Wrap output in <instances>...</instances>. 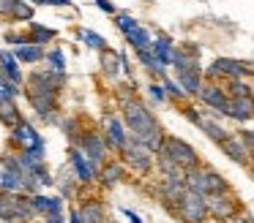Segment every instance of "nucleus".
<instances>
[{"mask_svg":"<svg viewBox=\"0 0 254 223\" xmlns=\"http://www.w3.org/2000/svg\"><path fill=\"white\" fill-rule=\"evenodd\" d=\"M161 152H164L167 158H172L178 166H183L186 172H191V169H197L199 163H202V161H199V152L194 150L186 139H181V136H170V134H167V141H164V150H161Z\"/></svg>","mask_w":254,"mask_h":223,"instance_id":"9","label":"nucleus"},{"mask_svg":"<svg viewBox=\"0 0 254 223\" xmlns=\"http://www.w3.org/2000/svg\"><path fill=\"white\" fill-rule=\"evenodd\" d=\"M11 144L17 147V150H33V152H44V155H47L44 139H41L39 131H36L28 120H22V123L11 131Z\"/></svg>","mask_w":254,"mask_h":223,"instance_id":"13","label":"nucleus"},{"mask_svg":"<svg viewBox=\"0 0 254 223\" xmlns=\"http://www.w3.org/2000/svg\"><path fill=\"white\" fill-rule=\"evenodd\" d=\"M197 101L208 109V117H227V106H230V92L221 82H205L202 92L197 95Z\"/></svg>","mask_w":254,"mask_h":223,"instance_id":"7","label":"nucleus"},{"mask_svg":"<svg viewBox=\"0 0 254 223\" xmlns=\"http://www.w3.org/2000/svg\"><path fill=\"white\" fill-rule=\"evenodd\" d=\"M19 60L14 57V52H0V74L6 76V79H11V82H17V85H22V71H19Z\"/></svg>","mask_w":254,"mask_h":223,"instance_id":"23","label":"nucleus"},{"mask_svg":"<svg viewBox=\"0 0 254 223\" xmlns=\"http://www.w3.org/2000/svg\"><path fill=\"white\" fill-rule=\"evenodd\" d=\"M79 38L88 44V49H99V52H104V49H107V38L99 36L96 30H90V27H82V30H79Z\"/></svg>","mask_w":254,"mask_h":223,"instance_id":"32","label":"nucleus"},{"mask_svg":"<svg viewBox=\"0 0 254 223\" xmlns=\"http://www.w3.org/2000/svg\"><path fill=\"white\" fill-rule=\"evenodd\" d=\"M199 131H202V134L208 136L210 141H216V144H221V141L230 136V131H227L216 117H202V123H199Z\"/></svg>","mask_w":254,"mask_h":223,"instance_id":"26","label":"nucleus"},{"mask_svg":"<svg viewBox=\"0 0 254 223\" xmlns=\"http://www.w3.org/2000/svg\"><path fill=\"white\" fill-rule=\"evenodd\" d=\"M28 33H30V44H39V46H47V44H52V41L58 38V30H55V27L39 25V22H30Z\"/></svg>","mask_w":254,"mask_h":223,"instance_id":"28","label":"nucleus"},{"mask_svg":"<svg viewBox=\"0 0 254 223\" xmlns=\"http://www.w3.org/2000/svg\"><path fill=\"white\" fill-rule=\"evenodd\" d=\"M156 169H159L161 177H178V179H186V169L178 166V163L172 161V158H167L164 152H159V155H156Z\"/></svg>","mask_w":254,"mask_h":223,"instance_id":"30","label":"nucleus"},{"mask_svg":"<svg viewBox=\"0 0 254 223\" xmlns=\"http://www.w3.org/2000/svg\"><path fill=\"white\" fill-rule=\"evenodd\" d=\"M61 128H63V134L68 136V144H77V141H79V136L85 134V131H82V125H79V120H77V117H66V120L61 123Z\"/></svg>","mask_w":254,"mask_h":223,"instance_id":"34","label":"nucleus"},{"mask_svg":"<svg viewBox=\"0 0 254 223\" xmlns=\"http://www.w3.org/2000/svg\"><path fill=\"white\" fill-rule=\"evenodd\" d=\"M101 134H104V139H107V144H110V150H115L118 155H121V150L128 144V128H126V123H123V114H115V112H110V114H104V120H101Z\"/></svg>","mask_w":254,"mask_h":223,"instance_id":"10","label":"nucleus"},{"mask_svg":"<svg viewBox=\"0 0 254 223\" xmlns=\"http://www.w3.org/2000/svg\"><path fill=\"white\" fill-rule=\"evenodd\" d=\"M219 147H221V152H224L232 163H238V166H252V150L243 144L241 134H230Z\"/></svg>","mask_w":254,"mask_h":223,"instance_id":"15","label":"nucleus"},{"mask_svg":"<svg viewBox=\"0 0 254 223\" xmlns=\"http://www.w3.org/2000/svg\"><path fill=\"white\" fill-rule=\"evenodd\" d=\"M47 52H50V49L39 46V44H22V46L14 49V57H17L19 63H41V60H47Z\"/></svg>","mask_w":254,"mask_h":223,"instance_id":"24","label":"nucleus"},{"mask_svg":"<svg viewBox=\"0 0 254 223\" xmlns=\"http://www.w3.org/2000/svg\"><path fill=\"white\" fill-rule=\"evenodd\" d=\"M96 5H99L104 14H112V16L118 14V11H115V3H112V0H96Z\"/></svg>","mask_w":254,"mask_h":223,"instance_id":"43","label":"nucleus"},{"mask_svg":"<svg viewBox=\"0 0 254 223\" xmlns=\"http://www.w3.org/2000/svg\"><path fill=\"white\" fill-rule=\"evenodd\" d=\"M123 215H126V218H128V221H131V223H142V218H139L137 212H131V210H128V207H123Z\"/></svg>","mask_w":254,"mask_h":223,"instance_id":"45","label":"nucleus"},{"mask_svg":"<svg viewBox=\"0 0 254 223\" xmlns=\"http://www.w3.org/2000/svg\"><path fill=\"white\" fill-rule=\"evenodd\" d=\"M74 182H79L77 174H74L71 169L63 166V169H61V174H58V179H55V185L61 188V193L66 196V199H74V196H77V188H74Z\"/></svg>","mask_w":254,"mask_h":223,"instance_id":"31","label":"nucleus"},{"mask_svg":"<svg viewBox=\"0 0 254 223\" xmlns=\"http://www.w3.org/2000/svg\"><path fill=\"white\" fill-rule=\"evenodd\" d=\"M241 134V139H243V144L249 147V150L254 152V128H243V131H238Z\"/></svg>","mask_w":254,"mask_h":223,"instance_id":"42","label":"nucleus"},{"mask_svg":"<svg viewBox=\"0 0 254 223\" xmlns=\"http://www.w3.org/2000/svg\"><path fill=\"white\" fill-rule=\"evenodd\" d=\"M79 212H82L85 223H107V210H104V204H101L99 199L85 201V204L79 207Z\"/></svg>","mask_w":254,"mask_h":223,"instance_id":"29","label":"nucleus"},{"mask_svg":"<svg viewBox=\"0 0 254 223\" xmlns=\"http://www.w3.org/2000/svg\"><path fill=\"white\" fill-rule=\"evenodd\" d=\"M153 54L161 60V65H172V52H175V44L167 33H156L153 36V44H150Z\"/></svg>","mask_w":254,"mask_h":223,"instance_id":"21","label":"nucleus"},{"mask_svg":"<svg viewBox=\"0 0 254 223\" xmlns=\"http://www.w3.org/2000/svg\"><path fill=\"white\" fill-rule=\"evenodd\" d=\"M39 212L33 210L30 193H6L0 190V221L3 223H28Z\"/></svg>","mask_w":254,"mask_h":223,"instance_id":"3","label":"nucleus"},{"mask_svg":"<svg viewBox=\"0 0 254 223\" xmlns=\"http://www.w3.org/2000/svg\"><path fill=\"white\" fill-rule=\"evenodd\" d=\"M126 163L123 161H115V158H110V161L101 166L99 172V182L104 185V188H115V185H121L123 179H126Z\"/></svg>","mask_w":254,"mask_h":223,"instance_id":"18","label":"nucleus"},{"mask_svg":"<svg viewBox=\"0 0 254 223\" xmlns=\"http://www.w3.org/2000/svg\"><path fill=\"white\" fill-rule=\"evenodd\" d=\"M47 63H50L52 71L66 74V54H63L61 49H50V52H47Z\"/></svg>","mask_w":254,"mask_h":223,"instance_id":"37","label":"nucleus"},{"mask_svg":"<svg viewBox=\"0 0 254 223\" xmlns=\"http://www.w3.org/2000/svg\"><path fill=\"white\" fill-rule=\"evenodd\" d=\"M186 188L194 190V193H202V196H213V193H227V190H232V185H230V179L221 172H216L213 166L199 163L197 169L186 172Z\"/></svg>","mask_w":254,"mask_h":223,"instance_id":"2","label":"nucleus"},{"mask_svg":"<svg viewBox=\"0 0 254 223\" xmlns=\"http://www.w3.org/2000/svg\"><path fill=\"white\" fill-rule=\"evenodd\" d=\"M175 218L181 223H208L210 212H208V196L186 190L181 196V201L175 204Z\"/></svg>","mask_w":254,"mask_h":223,"instance_id":"5","label":"nucleus"},{"mask_svg":"<svg viewBox=\"0 0 254 223\" xmlns=\"http://www.w3.org/2000/svg\"><path fill=\"white\" fill-rule=\"evenodd\" d=\"M101 74H104L110 82H115L118 76L123 74L121 52H112V49H104V52H101Z\"/></svg>","mask_w":254,"mask_h":223,"instance_id":"22","label":"nucleus"},{"mask_svg":"<svg viewBox=\"0 0 254 223\" xmlns=\"http://www.w3.org/2000/svg\"><path fill=\"white\" fill-rule=\"evenodd\" d=\"M161 85H164V90H167V98H172V101L183 103V101L189 98L186 90L181 87V82H178V79H170V76H164V79H161Z\"/></svg>","mask_w":254,"mask_h":223,"instance_id":"33","label":"nucleus"},{"mask_svg":"<svg viewBox=\"0 0 254 223\" xmlns=\"http://www.w3.org/2000/svg\"><path fill=\"white\" fill-rule=\"evenodd\" d=\"M68 166L74 169V174H77L79 185L96 182V179H99V172H101V169L96 166V163L90 161V158L85 155L79 147H74V144H68Z\"/></svg>","mask_w":254,"mask_h":223,"instance_id":"12","label":"nucleus"},{"mask_svg":"<svg viewBox=\"0 0 254 223\" xmlns=\"http://www.w3.org/2000/svg\"><path fill=\"white\" fill-rule=\"evenodd\" d=\"M0 190H6V193H28V177H22L19 172L0 169Z\"/></svg>","mask_w":254,"mask_h":223,"instance_id":"20","label":"nucleus"},{"mask_svg":"<svg viewBox=\"0 0 254 223\" xmlns=\"http://www.w3.org/2000/svg\"><path fill=\"white\" fill-rule=\"evenodd\" d=\"M137 25H139V22L134 19L131 14H126V11H118V14H115V27H118V30L123 33V36H126L128 30H134V27H137Z\"/></svg>","mask_w":254,"mask_h":223,"instance_id":"38","label":"nucleus"},{"mask_svg":"<svg viewBox=\"0 0 254 223\" xmlns=\"http://www.w3.org/2000/svg\"><path fill=\"white\" fill-rule=\"evenodd\" d=\"M181 114L194 125V128H199V123H202V117H205V114H202V112H197L194 106H181Z\"/></svg>","mask_w":254,"mask_h":223,"instance_id":"40","label":"nucleus"},{"mask_svg":"<svg viewBox=\"0 0 254 223\" xmlns=\"http://www.w3.org/2000/svg\"><path fill=\"white\" fill-rule=\"evenodd\" d=\"M208 212H210V221L230 223L232 218H238L243 212V204H241V199H238L235 190H227V193H213V196H208Z\"/></svg>","mask_w":254,"mask_h":223,"instance_id":"8","label":"nucleus"},{"mask_svg":"<svg viewBox=\"0 0 254 223\" xmlns=\"http://www.w3.org/2000/svg\"><path fill=\"white\" fill-rule=\"evenodd\" d=\"M0 123L6 125V128H17L19 123H22V112L17 109V103H14V98H6V101H0Z\"/></svg>","mask_w":254,"mask_h":223,"instance_id":"25","label":"nucleus"},{"mask_svg":"<svg viewBox=\"0 0 254 223\" xmlns=\"http://www.w3.org/2000/svg\"><path fill=\"white\" fill-rule=\"evenodd\" d=\"M227 117L238 120V123H249V120H254V95H230Z\"/></svg>","mask_w":254,"mask_h":223,"instance_id":"17","label":"nucleus"},{"mask_svg":"<svg viewBox=\"0 0 254 223\" xmlns=\"http://www.w3.org/2000/svg\"><path fill=\"white\" fill-rule=\"evenodd\" d=\"M74 147H79V150H82L99 169L104 166L107 161H110V158H107V155H110V144H107L104 134H99V131H85Z\"/></svg>","mask_w":254,"mask_h":223,"instance_id":"11","label":"nucleus"},{"mask_svg":"<svg viewBox=\"0 0 254 223\" xmlns=\"http://www.w3.org/2000/svg\"><path fill=\"white\" fill-rule=\"evenodd\" d=\"M68 223H85V218H82V212H79V207H71V210H68Z\"/></svg>","mask_w":254,"mask_h":223,"instance_id":"44","label":"nucleus"},{"mask_svg":"<svg viewBox=\"0 0 254 223\" xmlns=\"http://www.w3.org/2000/svg\"><path fill=\"white\" fill-rule=\"evenodd\" d=\"M210 82H219V79H246V76H254V68L243 60H235V57H216L213 63L208 65L205 71Z\"/></svg>","mask_w":254,"mask_h":223,"instance_id":"6","label":"nucleus"},{"mask_svg":"<svg viewBox=\"0 0 254 223\" xmlns=\"http://www.w3.org/2000/svg\"><path fill=\"white\" fill-rule=\"evenodd\" d=\"M33 201V210L39 215H63V199L61 196H44V193H33L30 196Z\"/></svg>","mask_w":254,"mask_h":223,"instance_id":"19","label":"nucleus"},{"mask_svg":"<svg viewBox=\"0 0 254 223\" xmlns=\"http://www.w3.org/2000/svg\"><path fill=\"white\" fill-rule=\"evenodd\" d=\"M148 95H150V101H153V103H164V101H170V98H167V90H164V85H161V82H150V85H148Z\"/></svg>","mask_w":254,"mask_h":223,"instance_id":"39","label":"nucleus"},{"mask_svg":"<svg viewBox=\"0 0 254 223\" xmlns=\"http://www.w3.org/2000/svg\"><path fill=\"white\" fill-rule=\"evenodd\" d=\"M224 87H227V92H230V95H254L252 85H249L246 79H227Z\"/></svg>","mask_w":254,"mask_h":223,"instance_id":"35","label":"nucleus"},{"mask_svg":"<svg viewBox=\"0 0 254 223\" xmlns=\"http://www.w3.org/2000/svg\"><path fill=\"white\" fill-rule=\"evenodd\" d=\"M175 76L181 82V87L186 90L189 98H197L205 87V76H202V68H175Z\"/></svg>","mask_w":254,"mask_h":223,"instance_id":"16","label":"nucleus"},{"mask_svg":"<svg viewBox=\"0 0 254 223\" xmlns=\"http://www.w3.org/2000/svg\"><path fill=\"white\" fill-rule=\"evenodd\" d=\"M41 5H71V0H41Z\"/></svg>","mask_w":254,"mask_h":223,"instance_id":"46","label":"nucleus"},{"mask_svg":"<svg viewBox=\"0 0 254 223\" xmlns=\"http://www.w3.org/2000/svg\"><path fill=\"white\" fill-rule=\"evenodd\" d=\"M121 161L126 163L134 174L145 177V174H150L156 169V152H150L142 141H137L134 136H128V144L121 150Z\"/></svg>","mask_w":254,"mask_h":223,"instance_id":"4","label":"nucleus"},{"mask_svg":"<svg viewBox=\"0 0 254 223\" xmlns=\"http://www.w3.org/2000/svg\"><path fill=\"white\" fill-rule=\"evenodd\" d=\"M121 114H123V123H126L128 134L134 136L137 141H142L150 152L159 155L164 150V141H167V134L161 128L159 117L150 112V106L142 101V98L134 95L126 106H121Z\"/></svg>","mask_w":254,"mask_h":223,"instance_id":"1","label":"nucleus"},{"mask_svg":"<svg viewBox=\"0 0 254 223\" xmlns=\"http://www.w3.org/2000/svg\"><path fill=\"white\" fill-rule=\"evenodd\" d=\"M208 223H224V221H208Z\"/></svg>","mask_w":254,"mask_h":223,"instance_id":"48","label":"nucleus"},{"mask_svg":"<svg viewBox=\"0 0 254 223\" xmlns=\"http://www.w3.org/2000/svg\"><path fill=\"white\" fill-rule=\"evenodd\" d=\"M0 52H3V49H0Z\"/></svg>","mask_w":254,"mask_h":223,"instance_id":"50","label":"nucleus"},{"mask_svg":"<svg viewBox=\"0 0 254 223\" xmlns=\"http://www.w3.org/2000/svg\"><path fill=\"white\" fill-rule=\"evenodd\" d=\"M186 179H178V177H161L159 174V182H156V193H159V199L164 201L167 207H170L172 212H175V204L181 201V196L186 193Z\"/></svg>","mask_w":254,"mask_h":223,"instance_id":"14","label":"nucleus"},{"mask_svg":"<svg viewBox=\"0 0 254 223\" xmlns=\"http://www.w3.org/2000/svg\"><path fill=\"white\" fill-rule=\"evenodd\" d=\"M252 166H254V152H252Z\"/></svg>","mask_w":254,"mask_h":223,"instance_id":"49","label":"nucleus"},{"mask_svg":"<svg viewBox=\"0 0 254 223\" xmlns=\"http://www.w3.org/2000/svg\"><path fill=\"white\" fill-rule=\"evenodd\" d=\"M44 223H66V218H63V215H47Z\"/></svg>","mask_w":254,"mask_h":223,"instance_id":"47","label":"nucleus"},{"mask_svg":"<svg viewBox=\"0 0 254 223\" xmlns=\"http://www.w3.org/2000/svg\"><path fill=\"white\" fill-rule=\"evenodd\" d=\"M123 38H126V44L134 49V52H137V49H150V44H153L150 30H148V27H142V25H137L134 30H128Z\"/></svg>","mask_w":254,"mask_h":223,"instance_id":"27","label":"nucleus"},{"mask_svg":"<svg viewBox=\"0 0 254 223\" xmlns=\"http://www.w3.org/2000/svg\"><path fill=\"white\" fill-rule=\"evenodd\" d=\"M17 0H0V19H11Z\"/></svg>","mask_w":254,"mask_h":223,"instance_id":"41","label":"nucleus"},{"mask_svg":"<svg viewBox=\"0 0 254 223\" xmlns=\"http://www.w3.org/2000/svg\"><path fill=\"white\" fill-rule=\"evenodd\" d=\"M33 11H36V8L28 3V0H17L11 19H17V22H33Z\"/></svg>","mask_w":254,"mask_h":223,"instance_id":"36","label":"nucleus"}]
</instances>
